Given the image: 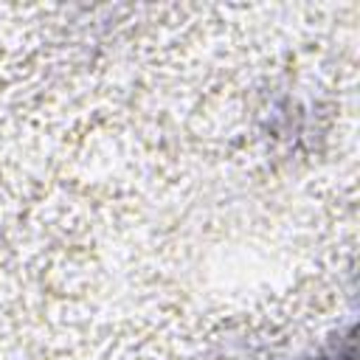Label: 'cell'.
Here are the masks:
<instances>
[{
    "label": "cell",
    "instance_id": "1",
    "mask_svg": "<svg viewBox=\"0 0 360 360\" xmlns=\"http://www.w3.org/2000/svg\"><path fill=\"white\" fill-rule=\"evenodd\" d=\"M318 360H354V340L346 338L343 346H335L329 354H323V357H318Z\"/></svg>",
    "mask_w": 360,
    "mask_h": 360
}]
</instances>
